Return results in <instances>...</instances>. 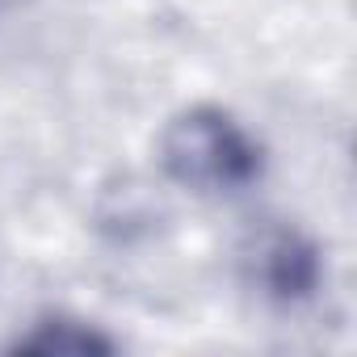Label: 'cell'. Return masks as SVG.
<instances>
[{
	"instance_id": "obj_1",
	"label": "cell",
	"mask_w": 357,
	"mask_h": 357,
	"mask_svg": "<svg viewBox=\"0 0 357 357\" xmlns=\"http://www.w3.org/2000/svg\"><path fill=\"white\" fill-rule=\"evenodd\" d=\"M160 164L194 194H240L261 176V143L227 109L194 105L168 122Z\"/></svg>"
},
{
	"instance_id": "obj_2",
	"label": "cell",
	"mask_w": 357,
	"mask_h": 357,
	"mask_svg": "<svg viewBox=\"0 0 357 357\" xmlns=\"http://www.w3.org/2000/svg\"><path fill=\"white\" fill-rule=\"evenodd\" d=\"M244 269H248V282L261 290V298H269L278 307L307 303L324 278L319 248L311 244L307 231H298L290 223L261 227L244 252Z\"/></svg>"
},
{
	"instance_id": "obj_3",
	"label": "cell",
	"mask_w": 357,
	"mask_h": 357,
	"mask_svg": "<svg viewBox=\"0 0 357 357\" xmlns=\"http://www.w3.org/2000/svg\"><path fill=\"white\" fill-rule=\"evenodd\" d=\"M114 349H118L114 336L72 315H47L30 332L9 340V353H34V357H105Z\"/></svg>"
}]
</instances>
